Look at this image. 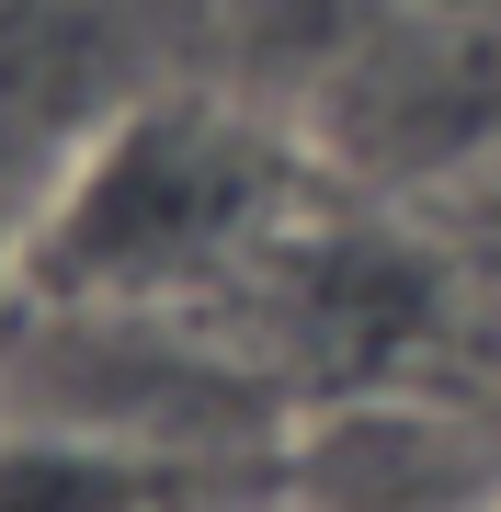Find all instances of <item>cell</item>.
Wrapping results in <instances>:
<instances>
[{"mask_svg": "<svg viewBox=\"0 0 501 512\" xmlns=\"http://www.w3.org/2000/svg\"><path fill=\"white\" fill-rule=\"evenodd\" d=\"M456 512H501V490H490V501H456Z\"/></svg>", "mask_w": 501, "mask_h": 512, "instance_id": "obj_3", "label": "cell"}, {"mask_svg": "<svg viewBox=\"0 0 501 512\" xmlns=\"http://www.w3.org/2000/svg\"><path fill=\"white\" fill-rule=\"evenodd\" d=\"M285 228H297V148L285 137L217 103H137L57 171L35 239H23V285L46 308L137 319L262 262Z\"/></svg>", "mask_w": 501, "mask_h": 512, "instance_id": "obj_1", "label": "cell"}, {"mask_svg": "<svg viewBox=\"0 0 501 512\" xmlns=\"http://www.w3.org/2000/svg\"><path fill=\"white\" fill-rule=\"evenodd\" d=\"M0 512H160L137 433H0Z\"/></svg>", "mask_w": 501, "mask_h": 512, "instance_id": "obj_2", "label": "cell"}]
</instances>
